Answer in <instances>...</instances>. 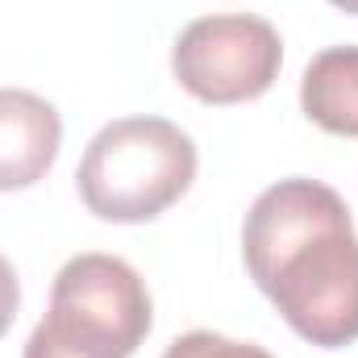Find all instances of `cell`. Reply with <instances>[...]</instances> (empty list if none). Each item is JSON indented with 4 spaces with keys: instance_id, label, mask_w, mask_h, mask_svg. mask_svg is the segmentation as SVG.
<instances>
[{
    "instance_id": "9c48e42d",
    "label": "cell",
    "mask_w": 358,
    "mask_h": 358,
    "mask_svg": "<svg viewBox=\"0 0 358 358\" xmlns=\"http://www.w3.org/2000/svg\"><path fill=\"white\" fill-rule=\"evenodd\" d=\"M25 358H88V355L71 350L67 342H59V338L38 321V325H34V334H29V342H25Z\"/></svg>"
},
{
    "instance_id": "52a82bcc",
    "label": "cell",
    "mask_w": 358,
    "mask_h": 358,
    "mask_svg": "<svg viewBox=\"0 0 358 358\" xmlns=\"http://www.w3.org/2000/svg\"><path fill=\"white\" fill-rule=\"evenodd\" d=\"M163 358H275V355H267L255 342H234V338H221L213 329H192V334L176 338Z\"/></svg>"
},
{
    "instance_id": "5b68a950",
    "label": "cell",
    "mask_w": 358,
    "mask_h": 358,
    "mask_svg": "<svg viewBox=\"0 0 358 358\" xmlns=\"http://www.w3.org/2000/svg\"><path fill=\"white\" fill-rule=\"evenodd\" d=\"M63 121L50 100L25 88H0V192L34 187L55 167Z\"/></svg>"
},
{
    "instance_id": "6da1fadb",
    "label": "cell",
    "mask_w": 358,
    "mask_h": 358,
    "mask_svg": "<svg viewBox=\"0 0 358 358\" xmlns=\"http://www.w3.org/2000/svg\"><path fill=\"white\" fill-rule=\"evenodd\" d=\"M242 255L259 292L304 342L321 350L358 342V234L329 183H271L246 213Z\"/></svg>"
},
{
    "instance_id": "8992f818",
    "label": "cell",
    "mask_w": 358,
    "mask_h": 358,
    "mask_svg": "<svg viewBox=\"0 0 358 358\" xmlns=\"http://www.w3.org/2000/svg\"><path fill=\"white\" fill-rule=\"evenodd\" d=\"M300 104L313 125L338 138H358V46L321 50L300 80Z\"/></svg>"
},
{
    "instance_id": "3957f363",
    "label": "cell",
    "mask_w": 358,
    "mask_h": 358,
    "mask_svg": "<svg viewBox=\"0 0 358 358\" xmlns=\"http://www.w3.org/2000/svg\"><path fill=\"white\" fill-rule=\"evenodd\" d=\"M150 292L117 255H76L55 275L42 325L88 358H134L150 334Z\"/></svg>"
},
{
    "instance_id": "30bf717a",
    "label": "cell",
    "mask_w": 358,
    "mask_h": 358,
    "mask_svg": "<svg viewBox=\"0 0 358 358\" xmlns=\"http://www.w3.org/2000/svg\"><path fill=\"white\" fill-rule=\"evenodd\" d=\"M334 8H342V13H350V17H358V0H329Z\"/></svg>"
},
{
    "instance_id": "ba28073f",
    "label": "cell",
    "mask_w": 358,
    "mask_h": 358,
    "mask_svg": "<svg viewBox=\"0 0 358 358\" xmlns=\"http://www.w3.org/2000/svg\"><path fill=\"white\" fill-rule=\"evenodd\" d=\"M17 304H21L17 271H13V263L0 255V338L8 334V325H13V317H17Z\"/></svg>"
},
{
    "instance_id": "7a4b0ae2",
    "label": "cell",
    "mask_w": 358,
    "mask_h": 358,
    "mask_svg": "<svg viewBox=\"0 0 358 358\" xmlns=\"http://www.w3.org/2000/svg\"><path fill=\"white\" fill-rule=\"evenodd\" d=\"M196 179V146L176 121L121 117L88 142L76 187L100 221H155Z\"/></svg>"
},
{
    "instance_id": "277c9868",
    "label": "cell",
    "mask_w": 358,
    "mask_h": 358,
    "mask_svg": "<svg viewBox=\"0 0 358 358\" xmlns=\"http://www.w3.org/2000/svg\"><path fill=\"white\" fill-rule=\"evenodd\" d=\"M283 42L279 29L250 13H217L192 21L171 46L179 88L204 104L259 100L279 80Z\"/></svg>"
}]
</instances>
